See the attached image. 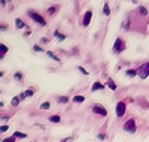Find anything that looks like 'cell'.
<instances>
[{
  "label": "cell",
  "instance_id": "cell-4",
  "mask_svg": "<svg viewBox=\"0 0 149 142\" xmlns=\"http://www.w3.org/2000/svg\"><path fill=\"white\" fill-rule=\"evenodd\" d=\"M125 111H127V105H125V102H118L116 103V109H115V114H116V117L121 118L125 115Z\"/></svg>",
  "mask_w": 149,
  "mask_h": 142
},
{
  "label": "cell",
  "instance_id": "cell-18",
  "mask_svg": "<svg viewBox=\"0 0 149 142\" xmlns=\"http://www.w3.org/2000/svg\"><path fill=\"white\" fill-rule=\"evenodd\" d=\"M103 14H104V15H110V8H109V3H104V6H103Z\"/></svg>",
  "mask_w": 149,
  "mask_h": 142
},
{
  "label": "cell",
  "instance_id": "cell-26",
  "mask_svg": "<svg viewBox=\"0 0 149 142\" xmlns=\"http://www.w3.org/2000/svg\"><path fill=\"white\" fill-rule=\"evenodd\" d=\"M139 11H140V14H142V15H148V11H146V8L140 6V8H139Z\"/></svg>",
  "mask_w": 149,
  "mask_h": 142
},
{
  "label": "cell",
  "instance_id": "cell-10",
  "mask_svg": "<svg viewBox=\"0 0 149 142\" xmlns=\"http://www.w3.org/2000/svg\"><path fill=\"white\" fill-rule=\"evenodd\" d=\"M125 75L128 78H134V76H137V69H128L125 70Z\"/></svg>",
  "mask_w": 149,
  "mask_h": 142
},
{
  "label": "cell",
  "instance_id": "cell-9",
  "mask_svg": "<svg viewBox=\"0 0 149 142\" xmlns=\"http://www.w3.org/2000/svg\"><path fill=\"white\" fill-rule=\"evenodd\" d=\"M34 94V90L33 88H29V90H26L22 94H21V99H26V97H31Z\"/></svg>",
  "mask_w": 149,
  "mask_h": 142
},
{
  "label": "cell",
  "instance_id": "cell-24",
  "mask_svg": "<svg viewBox=\"0 0 149 142\" xmlns=\"http://www.w3.org/2000/svg\"><path fill=\"white\" fill-rule=\"evenodd\" d=\"M78 70H79V72H81L82 75H88V73H90L88 70H86V69H84L82 66H79V67H78Z\"/></svg>",
  "mask_w": 149,
  "mask_h": 142
},
{
  "label": "cell",
  "instance_id": "cell-12",
  "mask_svg": "<svg viewBox=\"0 0 149 142\" xmlns=\"http://www.w3.org/2000/svg\"><path fill=\"white\" fill-rule=\"evenodd\" d=\"M15 27H17V29H24V27H26V24H24L22 20L17 18V20H15Z\"/></svg>",
  "mask_w": 149,
  "mask_h": 142
},
{
  "label": "cell",
  "instance_id": "cell-29",
  "mask_svg": "<svg viewBox=\"0 0 149 142\" xmlns=\"http://www.w3.org/2000/svg\"><path fill=\"white\" fill-rule=\"evenodd\" d=\"M55 11H57V8H49V9H48L49 14H55Z\"/></svg>",
  "mask_w": 149,
  "mask_h": 142
},
{
  "label": "cell",
  "instance_id": "cell-8",
  "mask_svg": "<svg viewBox=\"0 0 149 142\" xmlns=\"http://www.w3.org/2000/svg\"><path fill=\"white\" fill-rule=\"evenodd\" d=\"M103 88H104V85H103L102 82L95 81V82L93 84V87H91V91H93V93H95V91H98V90H103Z\"/></svg>",
  "mask_w": 149,
  "mask_h": 142
},
{
  "label": "cell",
  "instance_id": "cell-1",
  "mask_svg": "<svg viewBox=\"0 0 149 142\" xmlns=\"http://www.w3.org/2000/svg\"><path fill=\"white\" fill-rule=\"evenodd\" d=\"M124 49H125V42H124L121 37H116L115 42H113V53L115 54H121Z\"/></svg>",
  "mask_w": 149,
  "mask_h": 142
},
{
  "label": "cell",
  "instance_id": "cell-14",
  "mask_svg": "<svg viewBox=\"0 0 149 142\" xmlns=\"http://www.w3.org/2000/svg\"><path fill=\"white\" fill-rule=\"evenodd\" d=\"M49 121H51V123H60L61 117H60V115H51V117H49Z\"/></svg>",
  "mask_w": 149,
  "mask_h": 142
},
{
  "label": "cell",
  "instance_id": "cell-3",
  "mask_svg": "<svg viewBox=\"0 0 149 142\" xmlns=\"http://www.w3.org/2000/svg\"><path fill=\"white\" fill-rule=\"evenodd\" d=\"M137 75L140 76L142 79H146L148 78V76H149V61L137 67Z\"/></svg>",
  "mask_w": 149,
  "mask_h": 142
},
{
  "label": "cell",
  "instance_id": "cell-19",
  "mask_svg": "<svg viewBox=\"0 0 149 142\" xmlns=\"http://www.w3.org/2000/svg\"><path fill=\"white\" fill-rule=\"evenodd\" d=\"M46 54H48V57H49V58H52V60H55V61H60V58H58L54 53H51V51H46Z\"/></svg>",
  "mask_w": 149,
  "mask_h": 142
},
{
  "label": "cell",
  "instance_id": "cell-16",
  "mask_svg": "<svg viewBox=\"0 0 149 142\" xmlns=\"http://www.w3.org/2000/svg\"><path fill=\"white\" fill-rule=\"evenodd\" d=\"M106 84H107V87L112 90V91H113V90H116V84H115L113 81H112V79H107V82H106Z\"/></svg>",
  "mask_w": 149,
  "mask_h": 142
},
{
  "label": "cell",
  "instance_id": "cell-17",
  "mask_svg": "<svg viewBox=\"0 0 149 142\" xmlns=\"http://www.w3.org/2000/svg\"><path fill=\"white\" fill-rule=\"evenodd\" d=\"M54 36H55V37H57V39H58V41H60V42H63V41H64V39H66V36H64V34H61V33H60V32H55V33H54Z\"/></svg>",
  "mask_w": 149,
  "mask_h": 142
},
{
  "label": "cell",
  "instance_id": "cell-28",
  "mask_svg": "<svg viewBox=\"0 0 149 142\" xmlns=\"http://www.w3.org/2000/svg\"><path fill=\"white\" fill-rule=\"evenodd\" d=\"M33 49L36 51V53H42V48H40L39 45H34V46H33Z\"/></svg>",
  "mask_w": 149,
  "mask_h": 142
},
{
  "label": "cell",
  "instance_id": "cell-30",
  "mask_svg": "<svg viewBox=\"0 0 149 142\" xmlns=\"http://www.w3.org/2000/svg\"><path fill=\"white\" fill-rule=\"evenodd\" d=\"M104 138H106V136H104V135H103V133H100V135H98V139H100V141H103V139H104Z\"/></svg>",
  "mask_w": 149,
  "mask_h": 142
},
{
  "label": "cell",
  "instance_id": "cell-31",
  "mask_svg": "<svg viewBox=\"0 0 149 142\" xmlns=\"http://www.w3.org/2000/svg\"><path fill=\"white\" fill-rule=\"evenodd\" d=\"M60 142H66V141H60Z\"/></svg>",
  "mask_w": 149,
  "mask_h": 142
},
{
  "label": "cell",
  "instance_id": "cell-27",
  "mask_svg": "<svg viewBox=\"0 0 149 142\" xmlns=\"http://www.w3.org/2000/svg\"><path fill=\"white\" fill-rule=\"evenodd\" d=\"M2 142H15V138H14V136H10V138H5Z\"/></svg>",
  "mask_w": 149,
  "mask_h": 142
},
{
  "label": "cell",
  "instance_id": "cell-25",
  "mask_svg": "<svg viewBox=\"0 0 149 142\" xmlns=\"http://www.w3.org/2000/svg\"><path fill=\"white\" fill-rule=\"evenodd\" d=\"M8 130H9V126H8V124H6V126L3 124L2 127H0V132H2V133H5V132H8Z\"/></svg>",
  "mask_w": 149,
  "mask_h": 142
},
{
  "label": "cell",
  "instance_id": "cell-22",
  "mask_svg": "<svg viewBox=\"0 0 149 142\" xmlns=\"http://www.w3.org/2000/svg\"><path fill=\"white\" fill-rule=\"evenodd\" d=\"M49 108H51V103L49 102H43L40 105V109H49Z\"/></svg>",
  "mask_w": 149,
  "mask_h": 142
},
{
  "label": "cell",
  "instance_id": "cell-23",
  "mask_svg": "<svg viewBox=\"0 0 149 142\" xmlns=\"http://www.w3.org/2000/svg\"><path fill=\"white\" fill-rule=\"evenodd\" d=\"M14 78H15L17 81H21V79H22V73H19V72H15V73H14Z\"/></svg>",
  "mask_w": 149,
  "mask_h": 142
},
{
  "label": "cell",
  "instance_id": "cell-6",
  "mask_svg": "<svg viewBox=\"0 0 149 142\" xmlns=\"http://www.w3.org/2000/svg\"><path fill=\"white\" fill-rule=\"evenodd\" d=\"M93 114L106 117V115H107V109H106L104 106H102V105H94V106H93Z\"/></svg>",
  "mask_w": 149,
  "mask_h": 142
},
{
  "label": "cell",
  "instance_id": "cell-7",
  "mask_svg": "<svg viewBox=\"0 0 149 142\" xmlns=\"http://www.w3.org/2000/svg\"><path fill=\"white\" fill-rule=\"evenodd\" d=\"M91 18H93V11H86L85 15H84V21H82L84 27H88L90 22H91Z\"/></svg>",
  "mask_w": 149,
  "mask_h": 142
},
{
  "label": "cell",
  "instance_id": "cell-13",
  "mask_svg": "<svg viewBox=\"0 0 149 142\" xmlns=\"http://www.w3.org/2000/svg\"><path fill=\"white\" fill-rule=\"evenodd\" d=\"M14 138H15V139H26L27 135L22 133V132H15V133H14Z\"/></svg>",
  "mask_w": 149,
  "mask_h": 142
},
{
  "label": "cell",
  "instance_id": "cell-11",
  "mask_svg": "<svg viewBox=\"0 0 149 142\" xmlns=\"http://www.w3.org/2000/svg\"><path fill=\"white\" fill-rule=\"evenodd\" d=\"M21 100H22V99H21V96H15L14 99L10 100V105H12V106H18Z\"/></svg>",
  "mask_w": 149,
  "mask_h": 142
},
{
  "label": "cell",
  "instance_id": "cell-20",
  "mask_svg": "<svg viewBox=\"0 0 149 142\" xmlns=\"http://www.w3.org/2000/svg\"><path fill=\"white\" fill-rule=\"evenodd\" d=\"M57 100H58V103H67L69 102V97L67 96H60Z\"/></svg>",
  "mask_w": 149,
  "mask_h": 142
},
{
  "label": "cell",
  "instance_id": "cell-15",
  "mask_svg": "<svg viewBox=\"0 0 149 142\" xmlns=\"http://www.w3.org/2000/svg\"><path fill=\"white\" fill-rule=\"evenodd\" d=\"M73 102H74V103H84V102H85V97H84V96H74V97H73Z\"/></svg>",
  "mask_w": 149,
  "mask_h": 142
},
{
  "label": "cell",
  "instance_id": "cell-21",
  "mask_svg": "<svg viewBox=\"0 0 149 142\" xmlns=\"http://www.w3.org/2000/svg\"><path fill=\"white\" fill-rule=\"evenodd\" d=\"M0 51H2V57L8 53V46L5 45V44H0Z\"/></svg>",
  "mask_w": 149,
  "mask_h": 142
},
{
  "label": "cell",
  "instance_id": "cell-5",
  "mask_svg": "<svg viewBox=\"0 0 149 142\" xmlns=\"http://www.w3.org/2000/svg\"><path fill=\"white\" fill-rule=\"evenodd\" d=\"M136 121L133 120V118H130V120H127L125 121V124H124V130H125L127 133H136Z\"/></svg>",
  "mask_w": 149,
  "mask_h": 142
},
{
  "label": "cell",
  "instance_id": "cell-2",
  "mask_svg": "<svg viewBox=\"0 0 149 142\" xmlns=\"http://www.w3.org/2000/svg\"><path fill=\"white\" fill-rule=\"evenodd\" d=\"M29 17L36 22V24H40V25H46V21H45V18L42 17V15H39L37 12H34V11H29Z\"/></svg>",
  "mask_w": 149,
  "mask_h": 142
}]
</instances>
